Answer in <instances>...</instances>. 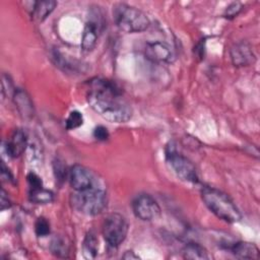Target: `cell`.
Instances as JSON below:
<instances>
[{
    "mask_svg": "<svg viewBox=\"0 0 260 260\" xmlns=\"http://www.w3.org/2000/svg\"><path fill=\"white\" fill-rule=\"evenodd\" d=\"M86 100L93 111L110 122L125 123L132 116L131 107L120 88L108 79L92 78L88 82Z\"/></svg>",
    "mask_w": 260,
    "mask_h": 260,
    "instance_id": "obj_1",
    "label": "cell"
},
{
    "mask_svg": "<svg viewBox=\"0 0 260 260\" xmlns=\"http://www.w3.org/2000/svg\"><path fill=\"white\" fill-rule=\"evenodd\" d=\"M201 197L207 208L218 218L226 222H237L241 219L242 215L238 207L231 198L221 191L204 187L201 191Z\"/></svg>",
    "mask_w": 260,
    "mask_h": 260,
    "instance_id": "obj_2",
    "label": "cell"
},
{
    "mask_svg": "<svg viewBox=\"0 0 260 260\" xmlns=\"http://www.w3.org/2000/svg\"><path fill=\"white\" fill-rule=\"evenodd\" d=\"M113 8L114 20L117 26L125 32H140L150 24L146 14L134 6L118 3Z\"/></svg>",
    "mask_w": 260,
    "mask_h": 260,
    "instance_id": "obj_3",
    "label": "cell"
},
{
    "mask_svg": "<svg viewBox=\"0 0 260 260\" xmlns=\"http://www.w3.org/2000/svg\"><path fill=\"white\" fill-rule=\"evenodd\" d=\"M71 204L77 211L83 214L95 215L105 209L107 194L103 189L93 186L72 194Z\"/></svg>",
    "mask_w": 260,
    "mask_h": 260,
    "instance_id": "obj_4",
    "label": "cell"
},
{
    "mask_svg": "<svg viewBox=\"0 0 260 260\" xmlns=\"http://www.w3.org/2000/svg\"><path fill=\"white\" fill-rule=\"evenodd\" d=\"M128 222L120 213L109 214L103 224V236L109 246L116 248L126 239Z\"/></svg>",
    "mask_w": 260,
    "mask_h": 260,
    "instance_id": "obj_5",
    "label": "cell"
},
{
    "mask_svg": "<svg viewBox=\"0 0 260 260\" xmlns=\"http://www.w3.org/2000/svg\"><path fill=\"white\" fill-rule=\"evenodd\" d=\"M166 157L173 172L181 180L190 183H197L199 181L195 166L187 157L179 153L173 146H168Z\"/></svg>",
    "mask_w": 260,
    "mask_h": 260,
    "instance_id": "obj_6",
    "label": "cell"
},
{
    "mask_svg": "<svg viewBox=\"0 0 260 260\" xmlns=\"http://www.w3.org/2000/svg\"><path fill=\"white\" fill-rule=\"evenodd\" d=\"M132 209L136 217L149 221L155 219L160 214L158 203L149 194H139L132 201Z\"/></svg>",
    "mask_w": 260,
    "mask_h": 260,
    "instance_id": "obj_7",
    "label": "cell"
},
{
    "mask_svg": "<svg viewBox=\"0 0 260 260\" xmlns=\"http://www.w3.org/2000/svg\"><path fill=\"white\" fill-rule=\"evenodd\" d=\"M145 57L155 63H173L175 52L171 45L164 41L149 42L144 48Z\"/></svg>",
    "mask_w": 260,
    "mask_h": 260,
    "instance_id": "obj_8",
    "label": "cell"
},
{
    "mask_svg": "<svg viewBox=\"0 0 260 260\" xmlns=\"http://www.w3.org/2000/svg\"><path fill=\"white\" fill-rule=\"evenodd\" d=\"M69 181L75 191H82L94 186L91 172L81 165H74L69 171Z\"/></svg>",
    "mask_w": 260,
    "mask_h": 260,
    "instance_id": "obj_9",
    "label": "cell"
},
{
    "mask_svg": "<svg viewBox=\"0 0 260 260\" xmlns=\"http://www.w3.org/2000/svg\"><path fill=\"white\" fill-rule=\"evenodd\" d=\"M231 59L235 66H247L255 61L251 47L244 42L235 44L231 49Z\"/></svg>",
    "mask_w": 260,
    "mask_h": 260,
    "instance_id": "obj_10",
    "label": "cell"
},
{
    "mask_svg": "<svg viewBox=\"0 0 260 260\" xmlns=\"http://www.w3.org/2000/svg\"><path fill=\"white\" fill-rule=\"evenodd\" d=\"M101 30L100 21L95 19H89L84 26L82 39H81V48L85 52L91 51L98 42L99 35Z\"/></svg>",
    "mask_w": 260,
    "mask_h": 260,
    "instance_id": "obj_11",
    "label": "cell"
},
{
    "mask_svg": "<svg viewBox=\"0 0 260 260\" xmlns=\"http://www.w3.org/2000/svg\"><path fill=\"white\" fill-rule=\"evenodd\" d=\"M27 144V137L22 129H16L6 143V151L9 156L17 157L24 151Z\"/></svg>",
    "mask_w": 260,
    "mask_h": 260,
    "instance_id": "obj_12",
    "label": "cell"
},
{
    "mask_svg": "<svg viewBox=\"0 0 260 260\" xmlns=\"http://www.w3.org/2000/svg\"><path fill=\"white\" fill-rule=\"evenodd\" d=\"M231 251L241 259H258L259 257V249L249 242H238L232 246Z\"/></svg>",
    "mask_w": 260,
    "mask_h": 260,
    "instance_id": "obj_13",
    "label": "cell"
},
{
    "mask_svg": "<svg viewBox=\"0 0 260 260\" xmlns=\"http://www.w3.org/2000/svg\"><path fill=\"white\" fill-rule=\"evenodd\" d=\"M13 99L19 113L24 118H29L34 115L32 103L25 91H23L22 89H15Z\"/></svg>",
    "mask_w": 260,
    "mask_h": 260,
    "instance_id": "obj_14",
    "label": "cell"
},
{
    "mask_svg": "<svg viewBox=\"0 0 260 260\" xmlns=\"http://www.w3.org/2000/svg\"><path fill=\"white\" fill-rule=\"evenodd\" d=\"M57 2L53 0L38 1L34 3L31 14L38 20H44L56 7Z\"/></svg>",
    "mask_w": 260,
    "mask_h": 260,
    "instance_id": "obj_15",
    "label": "cell"
},
{
    "mask_svg": "<svg viewBox=\"0 0 260 260\" xmlns=\"http://www.w3.org/2000/svg\"><path fill=\"white\" fill-rule=\"evenodd\" d=\"M183 256L185 259L191 260H203L210 258L206 249L197 243L187 244L183 249Z\"/></svg>",
    "mask_w": 260,
    "mask_h": 260,
    "instance_id": "obj_16",
    "label": "cell"
},
{
    "mask_svg": "<svg viewBox=\"0 0 260 260\" xmlns=\"http://www.w3.org/2000/svg\"><path fill=\"white\" fill-rule=\"evenodd\" d=\"M82 249H83V255L86 258H89V259L95 258L99 250V241L93 232L90 231L86 234L83 241Z\"/></svg>",
    "mask_w": 260,
    "mask_h": 260,
    "instance_id": "obj_17",
    "label": "cell"
},
{
    "mask_svg": "<svg viewBox=\"0 0 260 260\" xmlns=\"http://www.w3.org/2000/svg\"><path fill=\"white\" fill-rule=\"evenodd\" d=\"M29 198L32 202L44 204L49 203L53 200V193L49 190H45L43 188L37 189V190H30L29 192Z\"/></svg>",
    "mask_w": 260,
    "mask_h": 260,
    "instance_id": "obj_18",
    "label": "cell"
},
{
    "mask_svg": "<svg viewBox=\"0 0 260 260\" xmlns=\"http://www.w3.org/2000/svg\"><path fill=\"white\" fill-rule=\"evenodd\" d=\"M83 123V117L82 114L78 111H72L70 112L69 116L67 117L65 124H66V128L68 130H72L75 129L79 126H81Z\"/></svg>",
    "mask_w": 260,
    "mask_h": 260,
    "instance_id": "obj_19",
    "label": "cell"
},
{
    "mask_svg": "<svg viewBox=\"0 0 260 260\" xmlns=\"http://www.w3.org/2000/svg\"><path fill=\"white\" fill-rule=\"evenodd\" d=\"M51 250L55 255L64 257L68 253V246L62 238H55L52 241Z\"/></svg>",
    "mask_w": 260,
    "mask_h": 260,
    "instance_id": "obj_20",
    "label": "cell"
},
{
    "mask_svg": "<svg viewBox=\"0 0 260 260\" xmlns=\"http://www.w3.org/2000/svg\"><path fill=\"white\" fill-rule=\"evenodd\" d=\"M35 231L37 236L46 237L50 234V223L45 217H39L35 223Z\"/></svg>",
    "mask_w": 260,
    "mask_h": 260,
    "instance_id": "obj_21",
    "label": "cell"
},
{
    "mask_svg": "<svg viewBox=\"0 0 260 260\" xmlns=\"http://www.w3.org/2000/svg\"><path fill=\"white\" fill-rule=\"evenodd\" d=\"M14 92H15V89H13L12 82L9 76H7L6 74H3L2 75V95L5 98L8 95L14 94Z\"/></svg>",
    "mask_w": 260,
    "mask_h": 260,
    "instance_id": "obj_22",
    "label": "cell"
},
{
    "mask_svg": "<svg viewBox=\"0 0 260 260\" xmlns=\"http://www.w3.org/2000/svg\"><path fill=\"white\" fill-rule=\"evenodd\" d=\"M241 9H242V4L240 2H234L226 7L223 15L228 18H233L236 15H238V13L241 11Z\"/></svg>",
    "mask_w": 260,
    "mask_h": 260,
    "instance_id": "obj_23",
    "label": "cell"
},
{
    "mask_svg": "<svg viewBox=\"0 0 260 260\" xmlns=\"http://www.w3.org/2000/svg\"><path fill=\"white\" fill-rule=\"evenodd\" d=\"M27 182H28L30 190H37V189L43 188L42 187L43 183H42L41 178L38 175H36L35 173H29L27 175Z\"/></svg>",
    "mask_w": 260,
    "mask_h": 260,
    "instance_id": "obj_24",
    "label": "cell"
},
{
    "mask_svg": "<svg viewBox=\"0 0 260 260\" xmlns=\"http://www.w3.org/2000/svg\"><path fill=\"white\" fill-rule=\"evenodd\" d=\"M54 170H55L56 178L60 181H64L66 177V168L60 159H57V161L54 162Z\"/></svg>",
    "mask_w": 260,
    "mask_h": 260,
    "instance_id": "obj_25",
    "label": "cell"
},
{
    "mask_svg": "<svg viewBox=\"0 0 260 260\" xmlns=\"http://www.w3.org/2000/svg\"><path fill=\"white\" fill-rule=\"evenodd\" d=\"M93 136H94L95 139H98L100 141H105V140H107L109 138V132H108L106 127L100 125V126L94 128Z\"/></svg>",
    "mask_w": 260,
    "mask_h": 260,
    "instance_id": "obj_26",
    "label": "cell"
},
{
    "mask_svg": "<svg viewBox=\"0 0 260 260\" xmlns=\"http://www.w3.org/2000/svg\"><path fill=\"white\" fill-rule=\"evenodd\" d=\"M1 178H2L4 181H6V182H8V181L10 182V181H12V179H13L11 173L9 172L8 168H6V166H5V164H4L3 161L1 162Z\"/></svg>",
    "mask_w": 260,
    "mask_h": 260,
    "instance_id": "obj_27",
    "label": "cell"
},
{
    "mask_svg": "<svg viewBox=\"0 0 260 260\" xmlns=\"http://www.w3.org/2000/svg\"><path fill=\"white\" fill-rule=\"evenodd\" d=\"M0 205H1V210H4L8 207H10V200L8 198V196L6 195V192L2 189L1 191V199H0Z\"/></svg>",
    "mask_w": 260,
    "mask_h": 260,
    "instance_id": "obj_28",
    "label": "cell"
},
{
    "mask_svg": "<svg viewBox=\"0 0 260 260\" xmlns=\"http://www.w3.org/2000/svg\"><path fill=\"white\" fill-rule=\"evenodd\" d=\"M123 258H124V259H138V256H136L133 252L128 251V252H126V253L124 254Z\"/></svg>",
    "mask_w": 260,
    "mask_h": 260,
    "instance_id": "obj_29",
    "label": "cell"
}]
</instances>
